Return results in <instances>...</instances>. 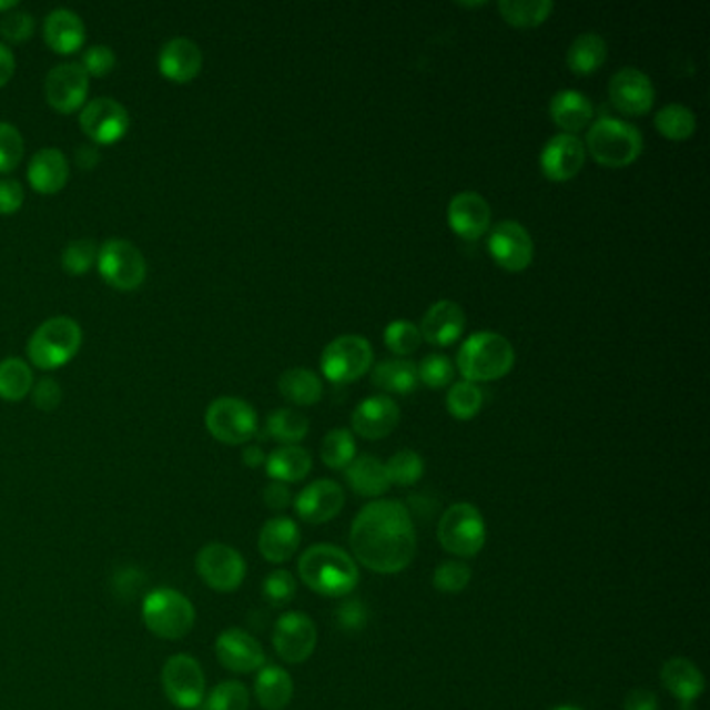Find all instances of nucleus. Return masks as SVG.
Returning a JSON list of instances; mask_svg holds the SVG:
<instances>
[{"label": "nucleus", "mask_w": 710, "mask_h": 710, "mask_svg": "<svg viewBox=\"0 0 710 710\" xmlns=\"http://www.w3.org/2000/svg\"><path fill=\"white\" fill-rule=\"evenodd\" d=\"M355 560L382 576L403 574L417 552V531L410 510L400 500H373L351 525Z\"/></svg>", "instance_id": "obj_1"}, {"label": "nucleus", "mask_w": 710, "mask_h": 710, "mask_svg": "<svg viewBox=\"0 0 710 710\" xmlns=\"http://www.w3.org/2000/svg\"><path fill=\"white\" fill-rule=\"evenodd\" d=\"M298 576L306 588L327 598H344L358 581V565L346 550L332 544H315L298 560Z\"/></svg>", "instance_id": "obj_2"}, {"label": "nucleus", "mask_w": 710, "mask_h": 710, "mask_svg": "<svg viewBox=\"0 0 710 710\" xmlns=\"http://www.w3.org/2000/svg\"><path fill=\"white\" fill-rule=\"evenodd\" d=\"M515 365V348L503 334L477 332L460 344L457 367L465 382L481 384L505 377Z\"/></svg>", "instance_id": "obj_3"}, {"label": "nucleus", "mask_w": 710, "mask_h": 710, "mask_svg": "<svg viewBox=\"0 0 710 710\" xmlns=\"http://www.w3.org/2000/svg\"><path fill=\"white\" fill-rule=\"evenodd\" d=\"M584 146L596 163L621 170L640 159L643 140L636 125L621 119L600 118L590 125Z\"/></svg>", "instance_id": "obj_4"}, {"label": "nucleus", "mask_w": 710, "mask_h": 710, "mask_svg": "<svg viewBox=\"0 0 710 710\" xmlns=\"http://www.w3.org/2000/svg\"><path fill=\"white\" fill-rule=\"evenodd\" d=\"M142 621L161 640H182L194 629L196 609L184 594L156 588L142 602Z\"/></svg>", "instance_id": "obj_5"}, {"label": "nucleus", "mask_w": 710, "mask_h": 710, "mask_svg": "<svg viewBox=\"0 0 710 710\" xmlns=\"http://www.w3.org/2000/svg\"><path fill=\"white\" fill-rule=\"evenodd\" d=\"M82 346V327L71 317H52L42 323L28 342V356L38 369H59L78 355Z\"/></svg>", "instance_id": "obj_6"}, {"label": "nucleus", "mask_w": 710, "mask_h": 710, "mask_svg": "<svg viewBox=\"0 0 710 710\" xmlns=\"http://www.w3.org/2000/svg\"><path fill=\"white\" fill-rule=\"evenodd\" d=\"M488 540L484 515L471 503H457L446 508L438 524L442 548L457 558L477 557Z\"/></svg>", "instance_id": "obj_7"}, {"label": "nucleus", "mask_w": 710, "mask_h": 710, "mask_svg": "<svg viewBox=\"0 0 710 710\" xmlns=\"http://www.w3.org/2000/svg\"><path fill=\"white\" fill-rule=\"evenodd\" d=\"M209 434L227 446H242L253 440L258 432V417L253 405L236 396L215 398L204 415Z\"/></svg>", "instance_id": "obj_8"}, {"label": "nucleus", "mask_w": 710, "mask_h": 710, "mask_svg": "<svg viewBox=\"0 0 710 710\" xmlns=\"http://www.w3.org/2000/svg\"><path fill=\"white\" fill-rule=\"evenodd\" d=\"M97 270L111 288L132 292L146 280V258L132 242L113 237L99 246Z\"/></svg>", "instance_id": "obj_9"}, {"label": "nucleus", "mask_w": 710, "mask_h": 710, "mask_svg": "<svg viewBox=\"0 0 710 710\" xmlns=\"http://www.w3.org/2000/svg\"><path fill=\"white\" fill-rule=\"evenodd\" d=\"M163 692L173 707L182 710L199 709L206 696L203 665L192 655L180 652L165 660L161 671Z\"/></svg>", "instance_id": "obj_10"}, {"label": "nucleus", "mask_w": 710, "mask_h": 710, "mask_svg": "<svg viewBox=\"0 0 710 710\" xmlns=\"http://www.w3.org/2000/svg\"><path fill=\"white\" fill-rule=\"evenodd\" d=\"M194 565L204 584L220 594L236 592L246 577V560L234 546L223 541L204 544Z\"/></svg>", "instance_id": "obj_11"}, {"label": "nucleus", "mask_w": 710, "mask_h": 710, "mask_svg": "<svg viewBox=\"0 0 710 710\" xmlns=\"http://www.w3.org/2000/svg\"><path fill=\"white\" fill-rule=\"evenodd\" d=\"M373 365L372 344L355 334L332 339L322 355V372L334 384H351Z\"/></svg>", "instance_id": "obj_12"}, {"label": "nucleus", "mask_w": 710, "mask_h": 710, "mask_svg": "<svg viewBox=\"0 0 710 710\" xmlns=\"http://www.w3.org/2000/svg\"><path fill=\"white\" fill-rule=\"evenodd\" d=\"M315 646H317V627L305 612H298V610L284 612L273 627V648L277 657L290 665H301L311 659L315 652Z\"/></svg>", "instance_id": "obj_13"}, {"label": "nucleus", "mask_w": 710, "mask_h": 710, "mask_svg": "<svg viewBox=\"0 0 710 710\" xmlns=\"http://www.w3.org/2000/svg\"><path fill=\"white\" fill-rule=\"evenodd\" d=\"M80 128L97 144H115L130 130V113L115 99L101 97L85 102L80 113Z\"/></svg>", "instance_id": "obj_14"}, {"label": "nucleus", "mask_w": 710, "mask_h": 710, "mask_svg": "<svg viewBox=\"0 0 710 710\" xmlns=\"http://www.w3.org/2000/svg\"><path fill=\"white\" fill-rule=\"evenodd\" d=\"M488 251L498 267L505 271H524L534 261V240L521 223L500 221L490 230Z\"/></svg>", "instance_id": "obj_15"}, {"label": "nucleus", "mask_w": 710, "mask_h": 710, "mask_svg": "<svg viewBox=\"0 0 710 710\" xmlns=\"http://www.w3.org/2000/svg\"><path fill=\"white\" fill-rule=\"evenodd\" d=\"M90 92V78L80 63H61L52 68L44 82L47 101L57 113H75L84 109Z\"/></svg>", "instance_id": "obj_16"}, {"label": "nucleus", "mask_w": 710, "mask_h": 710, "mask_svg": "<svg viewBox=\"0 0 710 710\" xmlns=\"http://www.w3.org/2000/svg\"><path fill=\"white\" fill-rule=\"evenodd\" d=\"M655 84L642 69L621 68L610 78V102L623 115L638 118L648 113L655 104Z\"/></svg>", "instance_id": "obj_17"}, {"label": "nucleus", "mask_w": 710, "mask_h": 710, "mask_svg": "<svg viewBox=\"0 0 710 710\" xmlns=\"http://www.w3.org/2000/svg\"><path fill=\"white\" fill-rule=\"evenodd\" d=\"M215 655L221 667L232 673H254L265 667V650L253 633L230 627L215 640Z\"/></svg>", "instance_id": "obj_18"}, {"label": "nucleus", "mask_w": 710, "mask_h": 710, "mask_svg": "<svg viewBox=\"0 0 710 710\" xmlns=\"http://www.w3.org/2000/svg\"><path fill=\"white\" fill-rule=\"evenodd\" d=\"M586 163V146L576 134L552 135L540 153V170L550 182H569Z\"/></svg>", "instance_id": "obj_19"}, {"label": "nucleus", "mask_w": 710, "mask_h": 710, "mask_svg": "<svg viewBox=\"0 0 710 710\" xmlns=\"http://www.w3.org/2000/svg\"><path fill=\"white\" fill-rule=\"evenodd\" d=\"M344 503L346 498L338 481L317 479L296 496L294 508L305 524L322 525L336 519Z\"/></svg>", "instance_id": "obj_20"}, {"label": "nucleus", "mask_w": 710, "mask_h": 710, "mask_svg": "<svg viewBox=\"0 0 710 710\" xmlns=\"http://www.w3.org/2000/svg\"><path fill=\"white\" fill-rule=\"evenodd\" d=\"M448 225L457 236L477 240L490 232V203L477 192H458L448 203Z\"/></svg>", "instance_id": "obj_21"}, {"label": "nucleus", "mask_w": 710, "mask_h": 710, "mask_svg": "<svg viewBox=\"0 0 710 710\" xmlns=\"http://www.w3.org/2000/svg\"><path fill=\"white\" fill-rule=\"evenodd\" d=\"M353 429L365 440H382L389 436L400 422V406L386 394L369 396L353 410Z\"/></svg>", "instance_id": "obj_22"}, {"label": "nucleus", "mask_w": 710, "mask_h": 710, "mask_svg": "<svg viewBox=\"0 0 710 710\" xmlns=\"http://www.w3.org/2000/svg\"><path fill=\"white\" fill-rule=\"evenodd\" d=\"M203 51L190 38H173L159 52V71L175 84H187L203 71Z\"/></svg>", "instance_id": "obj_23"}, {"label": "nucleus", "mask_w": 710, "mask_h": 710, "mask_svg": "<svg viewBox=\"0 0 710 710\" xmlns=\"http://www.w3.org/2000/svg\"><path fill=\"white\" fill-rule=\"evenodd\" d=\"M419 332L432 346H450L465 332V311L455 301H438L425 311Z\"/></svg>", "instance_id": "obj_24"}, {"label": "nucleus", "mask_w": 710, "mask_h": 710, "mask_svg": "<svg viewBox=\"0 0 710 710\" xmlns=\"http://www.w3.org/2000/svg\"><path fill=\"white\" fill-rule=\"evenodd\" d=\"M660 681L667 692L681 702L683 710L692 709L693 702L702 696L707 686L702 671L686 657L665 660V665L660 667Z\"/></svg>", "instance_id": "obj_25"}, {"label": "nucleus", "mask_w": 710, "mask_h": 710, "mask_svg": "<svg viewBox=\"0 0 710 710\" xmlns=\"http://www.w3.org/2000/svg\"><path fill=\"white\" fill-rule=\"evenodd\" d=\"M301 546V529L290 517H273L258 531V552L267 562H288Z\"/></svg>", "instance_id": "obj_26"}, {"label": "nucleus", "mask_w": 710, "mask_h": 710, "mask_svg": "<svg viewBox=\"0 0 710 710\" xmlns=\"http://www.w3.org/2000/svg\"><path fill=\"white\" fill-rule=\"evenodd\" d=\"M44 40L52 51L73 54L84 47V21L71 9H54L44 19Z\"/></svg>", "instance_id": "obj_27"}, {"label": "nucleus", "mask_w": 710, "mask_h": 710, "mask_svg": "<svg viewBox=\"0 0 710 710\" xmlns=\"http://www.w3.org/2000/svg\"><path fill=\"white\" fill-rule=\"evenodd\" d=\"M69 180L68 156L59 149H42L32 156L28 168V182L40 194L61 192Z\"/></svg>", "instance_id": "obj_28"}, {"label": "nucleus", "mask_w": 710, "mask_h": 710, "mask_svg": "<svg viewBox=\"0 0 710 710\" xmlns=\"http://www.w3.org/2000/svg\"><path fill=\"white\" fill-rule=\"evenodd\" d=\"M550 118L562 134H576L594 119V104L579 90H560L550 99Z\"/></svg>", "instance_id": "obj_29"}, {"label": "nucleus", "mask_w": 710, "mask_h": 710, "mask_svg": "<svg viewBox=\"0 0 710 710\" xmlns=\"http://www.w3.org/2000/svg\"><path fill=\"white\" fill-rule=\"evenodd\" d=\"M294 681L286 669L277 665H265L256 671L254 698L265 710H284L292 702Z\"/></svg>", "instance_id": "obj_30"}, {"label": "nucleus", "mask_w": 710, "mask_h": 710, "mask_svg": "<svg viewBox=\"0 0 710 710\" xmlns=\"http://www.w3.org/2000/svg\"><path fill=\"white\" fill-rule=\"evenodd\" d=\"M346 479H348V486L358 496H365V498L384 496L392 486L388 471H386V463H382L379 458L372 457V455L356 457L346 467Z\"/></svg>", "instance_id": "obj_31"}, {"label": "nucleus", "mask_w": 710, "mask_h": 710, "mask_svg": "<svg viewBox=\"0 0 710 710\" xmlns=\"http://www.w3.org/2000/svg\"><path fill=\"white\" fill-rule=\"evenodd\" d=\"M265 469L273 481L288 486V484L303 481L306 475L311 474L313 458L308 455V450L298 444L280 446L265 460Z\"/></svg>", "instance_id": "obj_32"}, {"label": "nucleus", "mask_w": 710, "mask_h": 710, "mask_svg": "<svg viewBox=\"0 0 710 710\" xmlns=\"http://www.w3.org/2000/svg\"><path fill=\"white\" fill-rule=\"evenodd\" d=\"M372 384L392 394H408L419 386L417 365L406 358H389L373 367Z\"/></svg>", "instance_id": "obj_33"}, {"label": "nucleus", "mask_w": 710, "mask_h": 710, "mask_svg": "<svg viewBox=\"0 0 710 710\" xmlns=\"http://www.w3.org/2000/svg\"><path fill=\"white\" fill-rule=\"evenodd\" d=\"M609 57L607 40L596 32L577 36L567 51V65L577 75H590L605 65Z\"/></svg>", "instance_id": "obj_34"}, {"label": "nucleus", "mask_w": 710, "mask_h": 710, "mask_svg": "<svg viewBox=\"0 0 710 710\" xmlns=\"http://www.w3.org/2000/svg\"><path fill=\"white\" fill-rule=\"evenodd\" d=\"M277 388L292 405H317L323 396L322 379L305 367H292L288 372L282 373Z\"/></svg>", "instance_id": "obj_35"}, {"label": "nucleus", "mask_w": 710, "mask_h": 710, "mask_svg": "<svg viewBox=\"0 0 710 710\" xmlns=\"http://www.w3.org/2000/svg\"><path fill=\"white\" fill-rule=\"evenodd\" d=\"M34 388L32 367L21 358L0 361V398L7 403L23 400Z\"/></svg>", "instance_id": "obj_36"}, {"label": "nucleus", "mask_w": 710, "mask_h": 710, "mask_svg": "<svg viewBox=\"0 0 710 710\" xmlns=\"http://www.w3.org/2000/svg\"><path fill=\"white\" fill-rule=\"evenodd\" d=\"M498 11L515 28H536L552 16V0H500Z\"/></svg>", "instance_id": "obj_37"}, {"label": "nucleus", "mask_w": 710, "mask_h": 710, "mask_svg": "<svg viewBox=\"0 0 710 710\" xmlns=\"http://www.w3.org/2000/svg\"><path fill=\"white\" fill-rule=\"evenodd\" d=\"M655 128L662 138L681 142L696 132V115L686 104L669 102L655 115Z\"/></svg>", "instance_id": "obj_38"}, {"label": "nucleus", "mask_w": 710, "mask_h": 710, "mask_svg": "<svg viewBox=\"0 0 710 710\" xmlns=\"http://www.w3.org/2000/svg\"><path fill=\"white\" fill-rule=\"evenodd\" d=\"M267 434L284 446L298 444L308 434V419L294 408H277L267 417Z\"/></svg>", "instance_id": "obj_39"}, {"label": "nucleus", "mask_w": 710, "mask_h": 710, "mask_svg": "<svg viewBox=\"0 0 710 710\" xmlns=\"http://www.w3.org/2000/svg\"><path fill=\"white\" fill-rule=\"evenodd\" d=\"M484 406V392L471 382H457L448 388L446 408L458 422H469Z\"/></svg>", "instance_id": "obj_40"}, {"label": "nucleus", "mask_w": 710, "mask_h": 710, "mask_svg": "<svg viewBox=\"0 0 710 710\" xmlns=\"http://www.w3.org/2000/svg\"><path fill=\"white\" fill-rule=\"evenodd\" d=\"M356 458V442L353 432L338 427L332 429L322 442V460L329 469H346Z\"/></svg>", "instance_id": "obj_41"}, {"label": "nucleus", "mask_w": 710, "mask_h": 710, "mask_svg": "<svg viewBox=\"0 0 710 710\" xmlns=\"http://www.w3.org/2000/svg\"><path fill=\"white\" fill-rule=\"evenodd\" d=\"M248 707L251 692L236 679L221 681L220 686L204 696V710H248Z\"/></svg>", "instance_id": "obj_42"}, {"label": "nucleus", "mask_w": 710, "mask_h": 710, "mask_svg": "<svg viewBox=\"0 0 710 710\" xmlns=\"http://www.w3.org/2000/svg\"><path fill=\"white\" fill-rule=\"evenodd\" d=\"M386 471H388L389 484L406 488V486H415L422 479L425 474V463L419 453L405 448L388 458Z\"/></svg>", "instance_id": "obj_43"}, {"label": "nucleus", "mask_w": 710, "mask_h": 710, "mask_svg": "<svg viewBox=\"0 0 710 710\" xmlns=\"http://www.w3.org/2000/svg\"><path fill=\"white\" fill-rule=\"evenodd\" d=\"M97 261H99V244L88 237L69 242L61 256L63 270L71 275H84L92 267H97Z\"/></svg>", "instance_id": "obj_44"}, {"label": "nucleus", "mask_w": 710, "mask_h": 710, "mask_svg": "<svg viewBox=\"0 0 710 710\" xmlns=\"http://www.w3.org/2000/svg\"><path fill=\"white\" fill-rule=\"evenodd\" d=\"M471 584V569L463 560H444L434 571V588L442 594H460Z\"/></svg>", "instance_id": "obj_45"}, {"label": "nucleus", "mask_w": 710, "mask_h": 710, "mask_svg": "<svg viewBox=\"0 0 710 710\" xmlns=\"http://www.w3.org/2000/svg\"><path fill=\"white\" fill-rule=\"evenodd\" d=\"M384 342L394 355H413L422 346V332L415 323L398 320L388 323V327L384 329Z\"/></svg>", "instance_id": "obj_46"}, {"label": "nucleus", "mask_w": 710, "mask_h": 710, "mask_svg": "<svg viewBox=\"0 0 710 710\" xmlns=\"http://www.w3.org/2000/svg\"><path fill=\"white\" fill-rule=\"evenodd\" d=\"M419 382L429 388H446L455 379V365L448 356L429 355L417 365Z\"/></svg>", "instance_id": "obj_47"}, {"label": "nucleus", "mask_w": 710, "mask_h": 710, "mask_svg": "<svg viewBox=\"0 0 710 710\" xmlns=\"http://www.w3.org/2000/svg\"><path fill=\"white\" fill-rule=\"evenodd\" d=\"M296 596V579L286 571L277 569L271 571L270 576L263 579V598L270 602L271 607H286Z\"/></svg>", "instance_id": "obj_48"}, {"label": "nucleus", "mask_w": 710, "mask_h": 710, "mask_svg": "<svg viewBox=\"0 0 710 710\" xmlns=\"http://www.w3.org/2000/svg\"><path fill=\"white\" fill-rule=\"evenodd\" d=\"M23 135L16 125L0 121V173L16 170L23 159Z\"/></svg>", "instance_id": "obj_49"}, {"label": "nucleus", "mask_w": 710, "mask_h": 710, "mask_svg": "<svg viewBox=\"0 0 710 710\" xmlns=\"http://www.w3.org/2000/svg\"><path fill=\"white\" fill-rule=\"evenodd\" d=\"M34 34V18L32 13L23 11V9H13L9 13L2 16L0 21V36L7 40V42H26L30 40Z\"/></svg>", "instance_id": "obj_50"}, {"label": "nucleus", "mask_w": 710, "mask_h": 710, "mask_svg": "<svg viewBox=\"0 0 710 710\" xmlns=\"http://www.w3.org/2000/svg\"><path fill=\"white\" fill-rule=\"evenodd\" d=\"M118 63V57L111 47H104V44H97V47H90L85 49L84 57H82V68H84L88 78L94 75V78H104L109 75Z\"/></svg>", "instance_id": "obj_51"}, {"label": "nucleus", "mask_w": 710, "mask_h": 710, "mask_svg": "<svg viewBox=\"0 0 710 710\" xmlns=\"http://www.w3.org/2000/svg\"><path fill=\"white\" fill-rule=\"evenodd\" d=\"M336 623L344 631H363L369 623V609L361 600H346L336 610Z\"/></svg>", "instance_id": "obj_52"}, {"label": "nucleus", "mask_w": 710, "mask_h": 710, "mask_svg": "<svg viewBox=\"0 0 710 710\" xmlns=\"http://www.w3.org/2000/svg\"><path fill=\"white\" fill-rule=\"evenodd\" d=\"M32 400L40 410H54L63 400V389L59 386L57 379L44 377L32 388Z\"/></svg>", "instance_id": "obj_53"}, {"label": "nucleus", "mask_w": 710, "mask_h": 710, "mask_svg": "<svg viewBox=\"0 0 710 710\" xmlns=\"http://www.w3.org/2000/svg\"><path fill=\"white\" fill-rule=\"evenodd\" d=\"M26 201V190L18 180H0V215H13Z\"/></svg>", "instance_id": "obj_54"}, {"label": "nucleus", "mask_w": 710, "mask_h": 710, "mask_svg": "<svg viewBox=\"0 0 710 710\" xmlns=\"http://www.w3.org/2000/svg\"><path fill=\"white\" fill-rule=\"evenodd\" d=\"M263 503L273 513H284L292 505V494L286 484L271 481L270 486L263 490Z\"/></svg>", "instance_id": "obj_55"}, {"label": "nucleus", "mask_w": 710, "mask_h": 710, "mask_svg": "<svg viewBox=\"0 0 710 710\" xmlns=\"http://www.w3.org/2000/svg\"><path fill=\"white\" fill-rule=\"evenodd\" d=\"M626 710H659V698L657 693L643 688H636L627 693Z\"/></svg>", "instance_id": "obj_56"}, {"label": "nucleus", "mask_w": 710, "mask_h": 710, "mask_svg": "<svg viewBox=\"0 0 710 710\" xmlns=\"http://www.w3.org/2000/svg\"><path fill=\"white\" fill-rule=\"evenodd\" d=\"M16 73V54L7 44L0 42V88L9 84Z\"/></svg>", "instance_id": "obj_57"}, {"label": "nucleus", "mask_w": 710, "mask_h": 710, "mask_svg": "<svg viewBox=\"0 0 710 710\" xmlns=\"http://www.w3.org/2000/svg\"><path fill=\"white\" fill-rule=\"evenodd\" d=\"M99 159H101V154L97 151V146H80L75 151V163L82 170H92L99 163Z\"/></svg>", "instance_id": "obj_58"}, {"label": "nucleus", "mask_w": 710, "mask_h": 710, "mask_svg": "<svg viewBox=\"0 0 710 710\" xmlns=\"http://www.w3.org/2000/svg\"><path fill=\"white\" fill-rule=\"evenodd\" d=\"M265 453H263V448L261 446H246L244 450H242V463L246 465V467H251V469H256V467H261V465H265Z\"/></svg>", "instance_id": "obj_59"}, {"label": "nucleus", "mask_w": 710, "mask_h": 710, "mask_svg": "<svg viewBox=\"0 0 710 710\" xmlns=\"http://www.w3.org/2000/svg\"><path fill=\"white\" fill-rule=\"evenodd\" d=\"M13 9H18L16 0H0V13H9Z\"/></svg>", "instance_id": "obj_60"}, {"label": "nucleus", "mask_w": 710, "mask_h": 710, "mask_svg": "<svg viewBox=\"0 0 710 710\" xmlns=\"http://www.w3.org/2000/svg\"><path fill=\"white\" fill-rule=\"evenodd\" d=\"M550 710H581L577 709V707H571V704H560V707H552Z\"/></svg>", "instance_id": "obj_61"}]
</instances>
